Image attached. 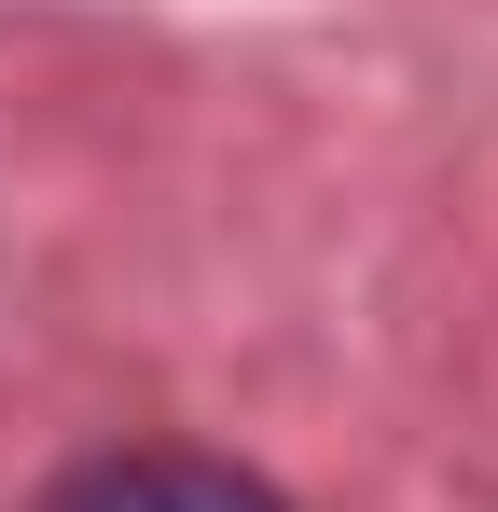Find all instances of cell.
Masks as SVG:
<instances>
[{
	"label": "cell",
	"mask_w": 498,
	"mask_h": 512,
	"mask_svg": "<svg viewBox=\"0 0 498 512\" xmlns=\"http://www.w3.org/2000/svg\"><path fill=\"white\" fill-rule=\"evenodd\" d=\"M28 512H277V499L249 471H222V457H97V471H70Z\"/></svg>",
	"instance_id": "cell-1"
}]
</instances>
